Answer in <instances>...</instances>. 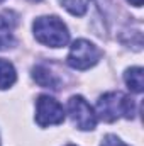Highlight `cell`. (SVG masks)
<instances>
[{"mask_svg": "<svg viewBox=\"0 0 144 146\" xmlns=\"http://www.w3.org/2000/svg\"><path fill=\"white\" fill-rule=\"evenodd\" d=\"M32 31H34V36L37 41L49 48H63L70 41L68 27L56 15L37 17L32 24Z\"/></svg>", "mask_w": 144, "mask_h": 146, "instance_id": "obj_1", "label": "cell"}, {"mask_svg": "<svg viewBox=\"0 0 144 146\" xmlns=\"http://www.w3.org/2000/svg\"><path fill=\"white\" fill-rule=\"evenodd\" d=\"M97 114L105 122H114L120 117L132 119L136 114V106L131 97H127L120 92H108L98 99Z\"/></svg>", "mask_w": 144, "mask_h": 146, "instance_id": "obj_2", "label": "cell"}, {"mask_svg": "<svg viewBox=\"0 0 144 146\" xmlns=\"http://www.w3.org/2000/svg\"><path fill=\"white\" fill-rule=\"evenodd\" d=\"M102 51L87 39H78L71 44L68 54V65L75 70H88L98 63Z\"/></svg>", "mask_w": 144, "mask_h": 146, "instance_id": "obj_3", "label": "cell"}, {"mask_svg": "<svg viewBox=\"0 0 144 146\" xmlns=\"http://www.w3.org/2000/svg\"><path fill=\"white\" fill-rule=\"evenodd\" d=\"M65 121V109L63 106L49 97V95H39L36 102V122L41 127L56 126Z\"/></svg>", "mask_w": 144, "mask_h": 146, "instance_id": "obj_4", "label": "cell"}, {"mask_svg": "<svg viewBox=\"0 0 144 146\" xmlns=\"http://www.w3.org/2000/svg\"><path fill=\"white\" fill-rule=\"evenodd\" d=\"M68 112L73 124L81 131H92L97 126V114L90 107V104L81 95H73L68 100Z\"/></svg>", "mask_w": 144, "mask_h": 146, "instance_id": "obj_5", "label": "cell"}, {"mask_svg": "<svg viewBox=\"0 0 144 146\" xmlns=\"http://www.w3.org/2000/svg\"><path fill=\"white\" fill-rule=\"evenodd\" d=\"M17 19L12 12H3L0 14V49L12 48L15 39H14V29H15Z\"/></svg>", "mask_w": 144, "mask_h": 146, "instance_id": "obj_6", "label": "cell"}, {"mask_svg": "<svg viewBox=\"0 0 144 146\" xmlns=\"http://www.w3.org/2000/svg\"><path fill=\"white\" fill-rule=\"evenodd\" d=\"M32 78L36 80L37 85H41L44 88H53V90H58L59 83H61L59 78L44 65H37L32 68Z\"/></svg>", "mask_w": 144, "mask_h": 146, "instance_id": "obj_7", "label": "cell"}, {"mask_svg": "<svg viewBox=\"0 0 144 146\" xmlns=\"http://www.w3.org/2000/svg\"><path fill=\"white\" fill-rule=\"evenodd\" d=\"M15 80H17V75H15L14 65L0 58V90L12 87L15 83Z\"/></svg>", "mask_w": 144, "mask_h": 146, "instance_id": "obj_8", "label": "cell"}, {"mask_svg": "<svg viewBox=\"0 0 144 146\" xmlns=\"http://www.w3.org/2000/svg\"><path fill=\"white\" fill-rule=\"evenodd\" d=\"M124 80L127 83V87L136 92V94H141L143 92V68L141 66H134V68H129L127 72L124 73Z\"/></svg>", "mask_w": 144, "mask_h": 146, "instance_id": "obj_9", "label": "cell"}, {"mask_svg": "<svg viewBox=\"0 0 144 146\" xmlns=\"http://www.w3.org/2000/svg\"><path fill=\"white\" fill-rule=\"evenodd\" d=\"M61 5L73 15H83L88 9V0H59Z\"/></svg>", "mask_w": 144, "mask_h": 146, "instance_id": "obj_10", "label": "cell"}, {"mask_svg": "<svg viewBox=\"0 0 144 146\" xmlns=\"http://www.w3.org/2000/svg\"><path fill=\"white\" fill-rule=\"evenodd\" d=\"M100 146H127L124 141H120L117 136H114V134H108L105 136L104 139H102V145Z\"/></svg>", "mask_w": 144, "mask_h": 146, "instance_id": "obj_11", "label": "cell"}, {"mask_svg": "<svg viewBox=\"0 0 144 146\" xmlns=\"http://www.w3.org/2000/svg\"><path fill=\"white\" fill-rule=\"evenodd\" d=\"M127 2L132 3L134 7H141V5H143V0H127Z\"/></svg>", "mask_w": 144, "mask_h": 146, "instance_id": "obj_12", "label": "cell"}, {"mask_svg": "<svg viewBox=\"0 0 144 146\" xmlns=\"http://www.w3.org/2000/svg\"><path fill=\"white\" fill-rule=\"evenodd\" d=\"M31 2H39V0H31Z\"/></svg>", "mask_w": 144, "mask_h": 146, "instance_id": "obj_13", "label": "cell"}, {"mask_svg": "<svg viewBox=\"0 0 144 146\" xmlns=\"http://www.w3.org/2000/svg\"><path fill=\"white\" fill-rule=\"evenodd\" d=\"M68 146H73V145H68Z\"/></svg>", "mask_w": 144, "mask_h": 146, "instance_id": "obj_14", "label": "cell"}, {"mask_svg": "<svg viewBox=\"0 0 144 146\" xmlns=\"http://www.w3.org/2000/svg\"><path fill=\"white\" fill-rule=\"evenodd\" d=\"M0 2H2V0H0Z\"/></svg>", "mask_w": 144, "mask_h": 146, "instance_id": "obj_15", "label": "cell"}]
</instances>
